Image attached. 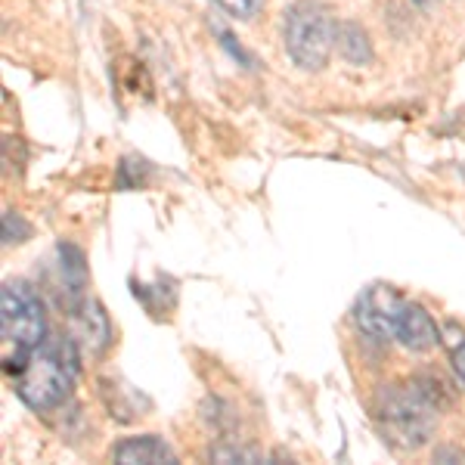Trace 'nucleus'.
<instances>
[{
	"mask_svg": "<svg viewBox=\"0 0 465 465\" xmlns=\"http://www.w3.org/2000/svg\"><path fill=\"white\" fill-rule=\"evenodd\" d=\"M335 47L341 50V56L348 59V63L354 65H363L372 59V50H370V41H366V32L354 22H348V25H339V41H335Z\"/></svg>",
	"mask_w": 465,
	"mask_h": 465,
	"instance_id": "8",
	"label": "nucleus"
},
{
	"mask_svg": "<svg viewBox=\"0 0 465 465\" xmlns=\"http://www.w3.org/2000/svg\"><path fill=\"white\" fill-rule=\"evenodd\" d=\"M0 335L13 357H4V370L16 372L37 344L44 341V311L37 295L22 282H6L0 292Z\"/></svg>",
	"mask_w": 465,
	"mask_h": 465,
	"instance_id": "2",
	"label": "nucleus"
},
{
	"mask_svg": "<svg viewBox=\"0 0 465 465\" xmlns=\"http://www.w3.org/2000/svg\"><path fill=\"white\" fill-rule=\"evenodd\" d=\"M447 351H450V363H453L456 376L465 385V332L456 326H447Z\"/></svg>",
	"mask_w": 465,
	"mask_h": 465,
	"instance_id": "10",
	"label": "nucleus"
},
{
	"mask_svg": "<svg viewBox=\"0 0 465 465\" xmlns=\"http://www.w3.org/2000/svg\"><path fill=\"white\" fill-rule=\"evenodd\" d=\"M74 370H78V357H74L72 341H41L13 372L16 394L32 410H54L69 394Z\"/></svg>",
	"mask_w": 465,
	"mask_h": 465,
	"instance_id": "1",
	"label": "nucleus"
},
{
	"mask_svg": "<svg viewBox=\"0 0 465 465\" xmlns=\"http://www.w3.org/2000/svg\"><path fill=\"white\" fill-rule=\"evenodd\" d=\"M78 322H81V339H84L90 348H103V344L109 341V322L96 304H87L84 311H81Z\"/></svg>",
	"mask_w": 465,
	"mask_h": 465,
	"instance_id": "9",
	"label": "nucleus"
},
{
	"mask_svg": "<svg viewBox=\"0 0 465 465\" xmlns=\"http://www.w3.org/2000/svg\"><path fill=\"white\" fill-rule=\"evenodd\" d=\"M214 460H221V462H227V460H254L252 453H245V450H232V447H227V450H214Z\"/></svg>",
	"mask_w": 465,
	"mask_h": 465,
	"instance_id": "12",
	"label": "nucleus"
},
{
	"mask_svg": "<svg viewBox=\"0 0 465 465\" xmlns=\"http://www.w3.org/2000/svg\"><path fill=\"white\" fill-rule=\"evenodd\" d=\"M115 462H122V465L174 462V453H171V447L164 444V440L153 438V434H146V438H127V440H122V444L115 447Z\"/></svg>",
	"mask_w": 465,
	"mask_h": 465,
	"instance_id": "7",
	"label": "nucleus"
},
{
	"mask_svg": "<svg viewBox=\"0 0 465 465\" xmlns=\"http://www.w3.org/2000/svg\"><path fill=\"white\" fill-rule=\"evenodd\" d=\"M403 298L397 295L394 289L388 286H372L363 292L357 304V326L363 329L370 339L376 341H391L394 329H397V317L403 311Z\"/></svg>",
	"mask_w": 465,
	"mask_h": 465,
	"instance_id": "5",
	"label": "nucleus"
},
{
	"mask_svg": "<svg viewBox=\"0 0 465 465\" xmlns=\"http://www.w3.org/2000/svg\"><path fill=\"white\" fill-rule=\"evenodd\" d=\"M339 41V25L320 0H302L286 16V47L302 69H322Z\"/></svg>",
	"mask_w": 465,
	"mask_h": 465,
	"instance_id": "3",
	"label": "nucleus"
},
{
	"mask_svg": "<svg viewBox=\"0 0 465 465\" xmlns=\"http://www.w3.org/2000/svg\"><path fill=\"white\" fill-rule=\"evenodd\" d=\"M214 4L221 6V10H227L230 16H236V19H252L254 13L267 4V0H214Z\"/></svg>",
	"mask_w": 465,
	"mask_h": 465,
	"instance_id": "11",
	"label": "nucleus"
},
{
	"mask_svg": "<svg viewBox=\"0 0 465 465\" xmlns=\"http://www.w3.org/2000/svg\"><path fill=\"white\" fill-rule=\"evenodd\" d=\"M394 339L403 344L407 351H416V354H422V351H431L434 344L440 341V332L438 326H434V320L429 317V311L419 304H403L401 317H397V329H394Z\"/></svg>",
	"mask_w": 465,
	"mask_h": 465,
	"instance_id": "6",
	"label": "nucleus"
},
{
	"mask_svg": "<svg viewBox=\"0 0 465 465\" xmlns=\"http://www.w3.org/2000/svg\"><path fill=\"white\" fill-rule=\"evenodd\" d=\"M385 422L391 425L397 438H403L407 447L425 444V438L434 429V410L419 391H403L394 394L385 407Z\"/></svg>",
	"mask_w": 465,
	"mask_h": 465,
	"instance_id": "4",
	"label": "nucleus"
}]
</instances>
